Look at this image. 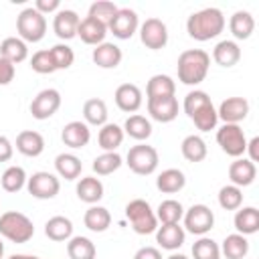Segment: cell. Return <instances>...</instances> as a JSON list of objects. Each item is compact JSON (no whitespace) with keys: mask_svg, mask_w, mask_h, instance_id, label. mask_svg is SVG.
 Instances as JSON below:
<instances>
[{"mask_svg":"<svg viewBox=\"0 0 259 259\" xmlns=\"http://www.w3.org/2000/svg\"><path fill=\"white\" fill-rule=\"evenodd\" d=\"M225 14L221 8H202L198 12H192L186 20V32L190 38L194 40H210V38H217L223 30H225Z\"/></svg>","mask_w":259,"mask_h":259,"instance_id":"1","label":"cell"},{"mask_svg":"<svg viewBox=\"0 0 259 259\" xmlns=\"http://www.w3.org/2000/svg\"><path fill=\"white\" fill-rule=\"evenodd\" d=\"M184 113L194 121V125L200 130V132H210L217 127L219 123V117H217V109L208 97L206 91L202 89H194L190 93H186L184 97Z\"/></svg>","mask_w":259,"mask_h":259,"instance_id":"2","label":"cell"},{"mask_svg":"<svg viewBox=\"0 0 259 259\" xmlns=\"http://www.w3.org/2000/svg\"><path fill=\"white\" fill-rule=\"evenodd\" d=\"M210 67V55L202 49H188L178 55L176 73L178 81L184 85H198L204 81Z\"/></svg>","mask_w":259,"mask_h":259,"instance_id":"3","label":"cell"},{"mask_svg":"<svg viewBox=\"0 0 259 259\" xmlns=\"http://www.w3.org/2000/svg\"><path fill=\"white\" fill-rule=\"evenodd\" d=\"M0 235L12 243H26L34 235V225L24 212L8 210L0 214Z\"/></svg>","mask_w":259,"mask_h":259,"instance_id":"4","label":"cell"},{"mask_svg":"<svg viewBox=\"0 0 259 259\" xmlns=\"http://www.w3.org/2000/svg\"><path fill=\"white\" fill-rule=\"evenodd\" d=\"M125 217L132 225V229L138 233V235H150V233H156L158 229V219H156V212L154 208L150 206L148 200L144 198H134L125 204Z\"/></svg>","mask_w":259,"mask_h":259,"instance_id":"5","label":"cell"},{"mask_svg":"<svg viewBox=\"0 0 259 259\" xmlns=\"http://www.w3.org/2000/svg\"><path fill=\"white\" fill-rule=\"evenodd\" d=\"M16 32L24 42H38L47 34V18L34 6H28L16 16Z\"/></svg>","mask_w":259,"mask_h":259,"instance_id":"6","label":"cell"},{"mask_svg":"<svg viewBox=\"0 0 259 259\" xmlns=\"http://www.w3.org/2000/svg\"><path fill=\"white\" fill-rule=\"evenodd\" d=\"M158 150L154 146H148V144H138V146H132L127 150V156H125V164L130 166V170L138 176H148V174H154L156 168H158Z\"/></svg>","mask_w":259,"mask_h":259,"instance_id":"7","label":"cell"},{"mask_svg":"<svg viewBox=\"0 0 259 259\" xmlns=\"http://www.w3.org/2000/svg\"><path fill=\"white\" fill-rule=\"evenodd\" d=\"M217 144L221 150L231 158H241L247 148V138L241 125L237 123H223L217 130Z\"/></svg>","mask_w":259,"mask_h":259,"instance_id":"8","label":"cell"},{"mask_svg":"<svg viewBox=\"0 0 259 259\" xmlns=\"http://www.w3.org/2000/svg\"><path fill=\"white\" fill-rule=\"evenodd\" d=\"M184 231L196 235V237H204L212 227H214V212L206 206V204H192L188 210H184Z\"/></svg>","mask_w":259,"mask_h":259,"instance_id":"9","label":"cell"},{"mask_svg":"<svg viewBox=\"0 0 259 259\" xmlns=\"http://www.w3.org/2000/svg\"><path fill=\"white\" fill-rule=\"evenodd\" d=\"M26 190L30 196L38 198V200H51L59 194L61 190V182L53 172H34L32 176H28L26 180Z\"/></svg>","mask_w":259,"mask_h":259,"instance_id":"10","label":"cell"},{"mask_svg":"<svg viewBox=\"0 0 259 259\" xmlns=\"http://www.w3.org/2000/svg\"><path fill=\"white\" fill-rule=\"evenodd\" d=\"M138 28H140V20H138L136 10H132V8H117L113 18L107 22V30L119 40L132 38Z\"/></svg>","mask_w":259,"mask_h":259,"instance_id":"11","label":"cell"},{"mask_svg":"<svg viewBox=\"0 0 259 259\" xmlns=\"http://www.w3.org/2000/svg\"><path fill=\"white\" fill-rule=\"evenodd\" d=\"M140 40L146 49L160 51L168 45V26L160 18H146L140 24Z\"/></svg>","mask_w":259,"mask_h":259,"instance_id":"12","label":"cell"},{"mask_svg":"<svg viewBox=\"0 0 259 259\" xmlns=\"http://www.w3.org/2000/svg\"><path fill=\"white\" fill-rule=\"evenodd\" d=\"M59 107H61V93L57 89H53V87L38 91L34 95V99L30 101V113L38 121L53 117L59 111Z\"/></svg>","mask_w":259,"mask_h":259,"instance_id":"13","label":"cell"},{"mask_svg":"<svg viewBox=\"0 0 259 259\" xmlns=\"http://www.w3.org/2000/svg\"><path fill=\"white\" fill-rule=\"evenodd\" d=\"M148 113L152 119L160 123H170L178 117V99L176 95H166V97H152L146 99Z\"/></svg>","mask_w":259,"mask_h":259,"instance_id":"14","label":"cell"},{"mask_svg":"<svg viewBox=\"0 0 259 259\" xmlns=\"http://www.w3.org/2000/svg\"><path fill=\"white\" fill-rule=\"evenodd\" d=\"M247 115H249V101L245 97H227L217 109V117L223 119L225 123L239 125Z\"/></svg>","mask_w":259,"mask_h":259,"instance_id":"15","label":"cell"},{"mask_svg":"<svg viewBox=\"0 0 259 259\" xmlns=\"http://www.w3.org/2000/svg\"><path fill=\"white\" fill-rule=\"evenodd\" d=\"M113 99H115V105L125 111V113H136L140 107H142V101H144V95H142V89L134 83H121L115 93H113Z\"/></svg>","mask_w":259,"mask_h":259,"instance_id":"16","label":"cell"},{"mask_svg":"<svg viewBox=\"0 0 259 259\" xmlns=\"http://www.w3.org/2000/svg\"><path fill=\"white\" fill-rule=\"evenodd\" d=\"M79 14L71 8H61L55 18H53V30L61 40H71L73 36H77V28H79Z\"/></svg>","mask_w":259,"mask_h":259,"instance_id":"17","label":"cell"},{"mask_svg":"<svg viewBox=\"0 0 259 259\" xmlns=\"http://www.w3.org/2000/svg\"><path fill=\"white\" fill-rule=\"evenodd\" d=\"M105 34H107V24L99 22L97 18L85 16V18L79 22V28H77V36H79V38H81L85 45L97 47V45L105 42Z\"/></svg>","mask_w":259,"mask_h":259,"instance_id":"18","label":"cell"},{"mask_svg":"<svg viewBox=\"0 0 259 259\" xmlns=\"http://www.w3.org/2000/svg\"><path fill=\"white\" fill-rule=\"evenodd\" d=\"M61 140L65 146L73 148V150H79V148H85L91 140V130L85 121H69L63 132H61Z\"/></svg>","mask_w":259,"mask_h":259,"instance_id":"19","label":"cell"},{"mask_svg":"<svg viewBox=\"0 0 259 259\" xmlns=\"http://www.w3.org/2000/svg\"><path fill=\"white\" fill-rule=\"evenodd\" d=\"M255 176H257V166L247 158H235V162H231L229 166V180L239 188L253 184Z\"/></svg>","mask_w":259,"mask_h":259,"instance_id":"20","label":"cell"},{"mask_svg":"<svg viewBox=\"0 0 259 259\" xmlns=\"http://www.w3.org/2000/svg\"><path fill=\"white\" fill-rule=\"evenodd\" d=\"M186 239V231L180 227V223L176 225H162L156 229V243L166 249V251H176L184 245Z\"/></svg>","mask_w":259,"mask_h":259,"instance_id":"21","label":"cell"},{"mask_svg":"<svg viewBox=\"0 0 259 259\" xmlns=\"http://www.w3.org/2000/svg\"><path fill=\"white\" fill-rule=\"evenodd\" d=\"M91 59H93V63H95L97 67H101V69H115V67L121 63L123 53H121V49H119L117 45H113V42H101V45H97V47L93 49Z\"/></svg>","mask_w":259,"mask_h":259,"instance_id":"22","label":"cell"},{"mask_svg":"<svg viewBox=\"0 0 259 259\" xmlns=\"http://www.w3.org/2000/svg\"><path fill=\"white\" fill-rule=\"evenodd\" d=\"M16 150L26 158H36L45 150V138L34 130H24L16 136Z\"/></svg>","mask_w":259,"mask_h":259,"instance_id":"23","label":"cell"},{"mask_svg":"<svg viewBox=\"0 0 259 259\" xmlns=\"http://www.w3.org/2000/svg\"><path fill=\"white\" fill-rule=\"evenodd\" d=\"M103 182L95 176H83L79 182H77V198L81 202H87V204H97L101 198H103Z\"/></svg>","mask_w":259,"mask_h":259,"instance_id":"24","label":"cell"},{"mask_svg":"<svg viewBox=\"0 0 259 259\" xmlns=\"http://www.w3.org/2000/svg\"><path fill=\"white\" fill-rule=\"evenodd\" d=\"M233 225L239 235H255L259 231V210L255 206H239Z\"/></svg>","mask_w":259,"mask_h":259,"instance_id":"25","label":"cell"},{"mask_svg":"<svg viewBox=\"0 0 259 259\" xmlns=\"http://www.w3.org/2000/svg\"><path fill=\"white\" fill-rule=\"evenodd\" d=\"M184 184H186V176L178 168H166L156 178V188L164 194H176L184 188Z\"/></svg>","mask_w":259,"mask_h":259,"instance_id":"26","label":"cell"},{"mask_svg":"<svg viewBox=\"0 0 259 259\" xmlns=\"http://www.w3.org/2000/svg\"><path fill=\"white\" fill-rule=\"evenodd\" d=\"M229 30L237 40H247L255 30V18L247 10H237L229 18Z\"/></svg>","mask_w":259,"mask_h":259,"instance_id":"27","label":"cell"},{"mask_svg":"<svg viewBox=\"0 0 259 259\" xmlns=\"http://www.w3.org/2000/svg\"><path fill=\"white\" fill-rule=\"evenodd\" d=\"M45 235H47L51 241H57V243L69 241V239L73 237V223H71V219H67V217H63V214L51 217V219L45 223Z\"/></svg>","mask_w":259,"mask_h":259,"instance_id":"28","label":"cell"},{"mask_svg":"<svg viewBox=\"0 0 259 259\" xmlns=\"http://www.w3.org/2000/svg\"><path fill=\"white\" fill-rule=\"evenodd\" d=\"M0 57L6 59L8 63L12 65H18L22 61H26L28 57V47L22 38L18 36H6L2 42H0Z\"/></svg>","mask_w":259,"mask_h":259,"instance_id":"29","label":"cell"},{"mask_svg":"<svg viewBox=\"0 0 259 259\" xmlns=\"http://www.w3.org/2000/svg\"><path fill=\"white\" fill-rule=\"evenodd\" d=\"M212 59L221 67H235L241 61V49L235 40H221L212 49Z\"/></svg>","mask_w":259,"mask_h":259,"instance_id":"30","label":"cell"},{"mask_svg":"<svg viewBox=\"0 0 259 259\" xmlns=\"http://www.w3.org/2000/svg\"><path fill=\"white\" fill-rule=\"evenodd\" d=\"M55 170L61 178L65 180H77L81 176V170H83V164H81V158L71 154V152H63L55 158Z\"/></svg>","mask_w":259,"mask_h":259,"instance_id":"31","label":"cell"},{"mask_svg":"<svg viewBox=\"0 0 259 259\" xmlns=\"http://www.w3.org/2000/svg\"><path fill=\"white\" fill-rule=\"evenodd\" d=\"M83 223H85V227H87L89 231H93V233H103V231H107L109 225H111V214H109V210H107L105 206L91 204V206L85 210V214H83Z\"/></svg>","mask_w":259,"mask_h":259,"instance_id":"32","label":"cell"},{"mask_svg":"<svg viewBox=\"0 0 259 259\" xmlns=\"http://www.w3.org/2000/svg\"><path fill=\"white\" fill-rule=\"evenodd\" d=\"M123 134H127L136 142H146L152 136V123L146 115L132 113L123 123Z\"/></svg>","mask_w":259,"mask_h":259,"instance_id":"33","label":"cell"},{"mask_svg":"<svg viewBox=\"0 0 259 259\" xmlns=\"http://www.w3.org/2000/svg\"><path fill=\"white\" fill-rule=\"evenodd\" d=\"M123 127H119L117 123H105L99 127V134H97V144L103 152H115L121 142H123Z\"/></svg>","mask_w":259,"mask_h":259,"instance_id":"34","label":"cell"},{"mask_svg":"<svg viewBox=\"0 0 259 259\" xmlns=\"http://www.w3.org/2000/svg\"><path fill=\"white\" fill-rule=\"evenodd\" d=\"M176 93V83L170 75H152L146 83V99L152 97H166V95H174Z\"/></svg>","mask_w":259,"mask_h":259,"instance_id":"35","label":"cell"},{"mask_svg":"<svg viewBox=\"0 0 259 259\" xmlns=\"http://www.w3.org/2000/svg\"><path fill=\"white\" fill-rule=\"evenodd\" d=\"M83 119L87 125H105L107 123V105L99 97H91L83 103Z\"/></svg>","mask_w":259,"mask_h":259,"instance_id":"36","label":"cell"},{"mask_svg":"<svg viewBox=\"0 0 259 259\" xmlns=\"http://www.w3.org/2000/svg\"><path fill=\"white\" fill-rule=\"evenodd\" d=\"M219 247L227 259H245L249 253V241L245 235H239V233L227 235L223 245H219Z\"/></svg>","mask_w":259,"mask_h":259,"instance_id":"37","label":"cell"},{"mask_svg":"<svg viewBox=\"0 0 259 259\" xmlns=\"http://www.w3.org/2000/svg\"><path fill=\"white\" fill-rule=\"evenodd\" d=\"M180 152H182V156L188 160V162H202L204 158H206V142L200 138V136H196V134H190V136H186L184 140H182V144H180Z\"/></svg>","mask_w":259,"mask_h":259,"instance_id":"38","label":"cell"},{"mask_svg":"<svg viewBox=\"0 0 259 259\" xmlns=\"http://www.w3.org/2000/svg\"><path fill=\"white\" fill-rule=\"evenodd\" d=\"M154 212H156L158 223H162V225H176L184 217V206L178 200H174V198H166V200H162L158 204V208Z\"/></svg>","mask_w":259,"mask_h":259,"instance_id":"39","label":"cell"},{"mask_svg":"<svg viewBox=\"0 0 259 259\" xmlns=\"http://www.w3.org/2000/svg\"><path fill=\"white\" fill-rule=\"evenodd\" d=\"M67 255L69 259H95L97 249L95 243L87 237H71L67 241Z\"/></svg>","mask_w":259,"mask_h":259,"instance_id":"40","label":"cell"},{"mask_svg":"<svg viewBox=\"0 0 259 259\" xmlns=\"http://www.w3.org/2000/svg\"><path fill=\"white\" fill-rule=\"evenodd\" d=\"M26 172L22 166H8L4 172H2V178H0V184L6 192H18L26 186Z\"/></svg>","mask_w":259,"mask_h":259,"instance_id":"41","label":"cell"},{"mask_svg":"<svg viewBox=\"0 0 259 259\" xmlns=\"http://www.w3.org/2000/svg\"><path fill=\"white\" fill-rule=\"evenodd\" d=\"M121 164H123V162H121V156H119L117 152H103V154H99V156L93 160L91 168H93V172H95L97 176H109V174H113L115 170H119Z\"/></svg>","mask_w":259,"mask_h":259,"instance_id":"42","label":"cell"},{"mask_svg":"<svg viewBox=\"0 0 259 259\" xmlns=\"http://www.w3.org/2000/svg\"><path fill=\"white\" fill-rule=\"evenodd\" d=\"M243 204V190L235 184H225L219 190V206L225 210H237Z\"/></svg>","mask_w":259,"mask_h":259,"instance_id":"43","label":"cell"},{"mask_svg":"<svg viewBox=\"0 0 259 259\" xmlns=\"http://www.w3.org/2000/svg\"><path fill=\"white\" fill-rule=\"evenodd\" d=\"M192 257L194 259H221V247L210 237H200L192 245Z\"/></svg>","mask_w":259,"mask_h":259,"instance_id":"44","label":"cell"},{"mask_svg":"<svg viewBox=\"0 0 259 259\" xmlns=\"http://www.w3.org/2000/svg\"><path fill=\"white\" fill-rule=\"evenodd\" d=\"M49 53H51V59H53V65H55L57 71L69 69V67L73 65V61H75V53H73V49H71L69 45H65V42H59V45L51 47Z\"/></svg>","mask_w":259,"mask_h":259,"instance_id":"45","label":"cell"},{"mask_svg":"<svg viewBox=\"0 0 259 259\" xmlns=\"http://www.w3.org/2000/svg\"><path fill=\"white\" fill-rule=\"evenodd\" d=\"M115 12H117V6H115L113 2H109V0H97V2H93V4L89 6V14H87V16L97 18L99 22L107 24V22L113 18Z\"/></svg>","mask_w":259,"mask_h":259,"instance_id":"46","label":"cell"},{"mask_svg":"<svg viewBox=\"0 0 259 259\" xmlns=\"http://www.w3.org/2000/svg\"><path fill=\"white\" fill-rule=\"evenodd\" d=\"M30 69L38 75H49V73H55V65H53V59H51V53L49 49H42V51H36L32 57H30Z\"/></svg>","mask_w":259,"mask_h":259,"instance_id":"47","label":"cell"},{"mask_svg":"<svg viewBox=\"0 0 259 259\" xmlns=\"http://www.w3.org/2000/svg\"><path fill=\"white\" fill-rule=\"evenodd\" d=\"M14 75H16L14 65L0 57V85H8V83H12V81H14Z\"/></svg>","mask_w":259,"mask_h":259,"instance_id":"48","label":"cell"},{"mask_svg":"<svg viewBox=\"0 0 259 259\" xmlns=\"http://www.w3.org/2000/svg\"><path fill=\"white\" fill-rule=\"evenodd\" d=\"M34 8H36L42 16H47V14H51V12H59V10H61V2H59V0H36V2H34Z\"/></svg>","mask_w":259,"mask_h":259,"instance_id":"49","label":"cell"},{"mask_svg":"<svg viewBox=\"0 0 259 259\" xmlns=\"http://www.w3.org/2000/svg\"><path fill=\"white\" fill-rule=\"evenodd\" d=\"M14 154V146L6 136H0V162H8Z\"/></svg>","mask_w":259,"mask_h":259,"instance_id":"50","label":"cell"},{"mask_svg":"<svg viewBox=\"0 0 259 259\" xmlns=\"http://www.w3.org/2000/svg\"><path fill=\"white\" fill-rule=\"evenodd\" d=\"M134 259H162V253L156 247H142L136 251Z\"/></svg>","mask_w":259,"mask_h":259,"instance_id":"51","label":"cell"},{"mask_svg":"<svg viewBox=\"0 0 259 259\" xmlns=\"http://www.w3.org/2000/svg\"><path fill=\"white\" fill-rule=\"evenodd\" d=\"M245 152L249 154V158L247 160H251L253 164L259 160V138L255 136L251 142H247V148H245Z\"/></svg>","mask_w":259,"mask_h":259,"instance_id":"52","label":"cell"},{"mask_svg":"<svg viewBox=\"0 0 259 259\" xmlns=\"http://www.w3.org/2000/svg\"><path fill=\"white\" fill-rule=\"evenodd\" d=\"M8 259H40L36 255H26V253H16V255H10Z\"/></svg>","mask_w":259,"mask_h":259,"instance_id":"53","label":"cell"},{"mask_svg":"<svg viewBox=\"0 0 259 259\" xmlns=\"http://www.w3.org/2000/svg\"><path fill=\"white\" fill-rule=\"evenodd\" d=\"M166 259H188L186 255H182V253H172L170 257H166Z\"/></svg>","mask_w":259,"mask_h":259,"instance_id":"54","label":"cell"},{"mask_svg":"<svg viewBox=\"0 0 259 259\" xmlns=\"http://www.w3.org/2000/svg\"><path fill=\"white\" fill-rule=\"evenodd\" d=\"M0 259H4V243L0 241Z\"/></svg>","mask_w":259,"mask_h":259,"instance_id":"55","label":"cell"}]
</instances>
